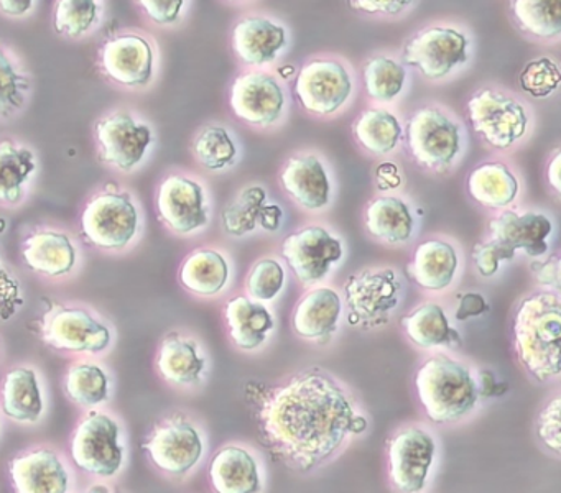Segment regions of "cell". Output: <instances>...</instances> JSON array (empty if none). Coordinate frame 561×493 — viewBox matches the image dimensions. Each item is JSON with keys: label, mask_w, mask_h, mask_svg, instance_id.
I'll list each match as a JSON object with an SVG mask.
<instances>
[{"label": "cell", "mask_w": 561, "mask_h": 493, "mask_svg": "<svg viewBox=\"0 0 561 493\" xmlns=\"http://www.w3.org/2000/svg\"><path fill=\"white\" fill-rule=\"evenodd\" d=\"M262 436L285 462L310 472L367 429L353 398L330 375L305 371L267 391L257 410Z\"/></svg>", "instance_id": "6da1fadb"}, {"label": "cell", "mask_w": 561, "mask_h": 493, "mask_svg": "<svg viewBox=\"0 0 561 493\" xmlns=\"http://www.w3.org/2000/svg\"><path fill=\"white\" fill-rule=\"evenodd\" d=\"M515 348L522 365L538 381L560 375L561 301L558 293L540 291L518 306L514 319Z\"/></svg>", "instance_id": "7a4b0ae2"}, {"label": "cell", "mask_w": 561, "mask_h": 493, "mask_svg": "<svg viewBox=\"0 0 561 493\" xmlns=\"http://www.w3.org/2000/svg\"><path fill=\"white\" fill-rule=\"evenodd\" d=\"M416 393L433 423H455L468 416L479 400L478 381L448 355L428 358L416 371Z\"/></svg>", "instance_id": "3957f363"}, {"label": "cell", "mask_w": 561, "mask_h": 493, "mask_svg": "<svg viewBox=\"0 0 561 493\" xmlns=\"http://www.w3.org/2000/svg\"><path fill=\"white\" fill-rule=\"evenodd\" d=\"M71 456L84 472L101 477L119 472L124 462L119 424L107 414L91 411L75 433Z\"/></svg>", "instance_id": "277c9868"}, {"label": "cell", "mask_w": 561, "mask_h": 493, "mask_svg": "<svg viewBox=\"0 0 561 493\" xmlns=\"http://www.w3.org/2000/svg\"><path fill=\"white\" fill-rule=\"evenodd\" d=\"M469 121L488 144L508 148L524 137L528 118L518 102L502 92L484 89L468 102Z\"/></svg>", "instance_id": "5b68a950"}, {"label": "cell", "mask_w": 561, "mask_h": 493, "mask_svg": "<svg viewBox=\"0 0 561 493\" xmlns=\"http://www.w3.org/2000/svg\"><path fill=\"white\" fill-rule=\"evenodd\" d=\"M83 232L101 249H123L137 233L139 216L127 194L103 193L94 197L83 217Z\"/></svg>", "instance_id": "8992f818"}, {"label": "cell", "mask_w": 561, "mask_h": 493, "mask_svg": "<svg viewBox=\"0 0 561 493\" xmlns=\"http://www.w3.org/2000/svg\"><path fill=\"white\" fill-rule=\"evenodd\" d=\"M436 444L428 431L419 426L399 431L389 443V475L400 493L425 489L435 460Z\"/></svg>", "instance_id": "52a82bcc"}, {"label": "cell", "mask_w": 561, "mask_h": 493, "mask_svg": "<svg viewBox=\"0 0 561 493\" xmlns=\"http://www.w3.org/2000/svg\"><path fill=\"white\" fill-rule=\"evenodd\" d=\"M410 151L426 168H446L459 151V128L438 108H420L407 127Z\"/></svg>", "instance_id": "ba28073f"}, {"label": "cell", "mask_w": 561, "mask_h": 493, "mask_svg": "<svg viewBox=\"0 0 561 493\" xmlns=\"http://www.w3.org/2000/svg\"><path fill=\"white\" fill-rule=\"evenodd\" d=\"M353 91L350 74L341 62L317 59L298 72L295 95L301 107L314 114H333Z\"/></svg>", "instance_id": "9c48e42d"}, {"label": "cell", "mask_w": 561, "mask_h": 493, "mask_svg": "<svg viewBox=\"0 0 561 493\" xmlns=\"http://www.w3.org/2000/svg\"><path fill=\"white\" fill-rule=\"evenodd\" d=\"M403 59L407 65L416 66L426 78H445L455 66L468 59V39L458 30L433 26L407 43Z\"/></svg>", "instance_id": "30bf717a"}, {"label": "cell", "mask_w": 561, "mask_h": 493, "mask_svg": "<svg viewBox=\"0 0 561 493\" xmlns=\"http://www.w3.org/2000/svg\"><path fill=\"white\" fill-rule=\"evenodd\" d=\"M282 253L298 279L310 285L328 275L331 263L340 262L343 246L323 227L311 226L288 236Z\"/></svg>", "instance_id": "8fae6325"}, {"label": "cell", "mask_w": 561, "mask_h": 493, "mask_svg": "<svg viewBox=\"0 0 561 493\" xmlns=\"http://www.w3.org/2000/svg\"><path fill=\"white\" fill-rule=\"evenodd\" d=\"M344 291L351 309L350 324L377 325L386 322V316L399 302L400 286L392 270H382L350 276Z\"/></svg>", "instance_id": "7c38bea8"}, {"label": "cell", "mask_w": 561, "mask_h": 493, "mask_svg": "<svg viewBox=\"0 0 561 493\" xmlns=\"http://www.w3.org/2000/svg\"><path fill=\"white\" fill-rule=\"evenodd\" d=\"M44 339L55 348L98 354L110 347L111 331L81 308H60L45 324Z\"/></svg>", "instance_id": "4fadbf2b"}, {"label": "cell", "mask_w": 561, "mask_h": 493, "mask_svg": "<svg viewBox=\"0 0 561 493\" xmlns=\"http://www.w3.org/2000/svg\"><path fill=\"white\" fill-rule=\"evenodd\" d=\"M98 140L106 163L129 171L139 164L152 144V131L126 112H117L98 124Z\"/></svg>", "instance_id": "5bb4252c"}, {"label": "cell", "mask_w": 561, "mask_h": 493, "mask_svg": "<svg viewBox=\"0 0 561 493\" xmlns=\"http://www.w3.org/2000/svg\"><path fill=\"white\" fill-rule=\"evenodd\" d=\"M144 447L149 450L150 459L159 469L173 475L190 472L205 450L196 427L182 420L159 427Z\"/></svg>", "instance_id": "9a60e30c"}, {"label": "cell", "mask_w": 561, "mask_h": 493, "mask_svg": "<svg viewBox=\"0 0 561 493\" xmlns=\"http://www.w3.org/2000/svg\"><path fill=\"white\" fill-rule=\"evenodd\" d=\"M157 209L163 222L180 233L193 232L208 223L203 187L190 177H167L160 184Z\"/></svg>", "instance_id": "2e32d148"}, {"label": "cell", "mask_w": 561, "mask_h": 493, "mask_svg": "<svg viewBox=\"0 0 561 493\" xmlns=\"http://www.w3.org/2000/svg\"><path fill=\"white\" fill-rule=\"evenodd\" d=\"M285 98L278 82L264 72H249L236 79L231 107L238 117L254 125H271L280 117Z\"/></svg>", "instance_id": "e0dca14e"}, {"label": "cell", "mask_w": 561, "mask_h": 493, "mask_svg": "<svg viewBox=\"0 0 561 493\" xmlns=\"http://www.w3.org/2000/svg\"><path fill=\"white\" fill-rule=\"evenodd\" d=\"M104 71L114 81L126 85H144L152 79L153 51L139 35H123L111 39L101 53Z\"/></svg>", "instance_id": "ac0fdd59"}, {"label": "cell", "mask_w": 561, "mask_h": 493, "mask_svg": "<svg viewBox=\"0 0 561 493\" xmlns=\"http://www.w3.org/2000/svg\"><path fill=\"white\" fill-rule=\"evenodd\" d=\"M492 240L505 249L525 250L528 255H543L548 250L547 237L551 233V222L543 214L514 213L507 210L489 223Z\"/></svg>", "instance_id": "d6986e66"}, {"label": "cell", "mask_w": 561, "mask_h": 493, "mask_svg": "<svg viewBox=\"0 0 561 493\" xmlns=\"http://www.w3.org/2000/svg\"><path fill=\"white\" fill-rule=\"evenodd\" d=\"M11 477L18 493H67L70 485L67 469L50 449L12 460Z\"/></svg>", "instance_id": "ffe728a7"}, {"label": "cell", "mask_w": 561, "mask_h": 493, "mask_svg": "<svg viewBox=\"0 0 561 493\" xmlns=\"http://www.w3.org/2000/svg\"><path fill=\"white\" fill-rule=\"evenodd\" d=\"M209 480L216 493H261L262 477L257 459L244 447L226 446L209 466Z\"/></svg>", "instance_id": "44dd1931"}, {"label": "cell", "mask_w": 561, "mask_h": 493, "mask_svg": "<svg viewBox=\"0 0 561 493\" xmlns=\"http://www.w3.org/2000/svg\"><path fill=\"white\" fill-rule=\"evenodd\" d=\"M282 184L307 209H321L330 200V180L317 157L291 158L282 171Z\"/></svg>", "instance_id": "7402d4cb"}, {"label": "cell", "mask_w": 561, "mask_h": 493, "mask_svg": "<svg viewBox=\"0 0 561 493\" xmlns=\"http://www.w3.org/2000/svg\"><path fill=\"white\" fill-rule=\"evenodd\" d=\"M285 43V28L261 16L241 20L234 28L236 53L248 65L274 61Z\"/></svg>", "instance_id": "603a6c76"}, {"label": "cell", "mask_w": 561, "mask_h": 493, "mask_svg": "<svg viewBox=\"0 0 561 493\" xmlns=\"http://www.w3.org/2000/svg\"><path fill=\"white\" fill-rule=\"evenodd\" d=\"M341 298L331 288L311 289L298 302L291 318L295 332L305 339H323L336 329Z\"/></svg>", "instance_id": "cb8c5ba5"}, {"label": "cell", "mask_w": 561, "mask_h": 493, "mask_svg": "<svg viewBox=\"0 0 561 493\" xmlns=\"http://www.w3.org/2000/svg\"><path fill=\"white\" fill-rule=\"evenodd\" d=\"M226 321L232 341L244 351L261 347L274 329V318L265 306L251 301L245 296H236L226 306Z\"/></svg>", "instance_id": "d4e9b609"}, {"label": "cell", "mask_w": 561, "mask_h": 493, "mask_svg": "<svg viewBox=\"0 0 561 493\" xmlns=\"http://www.w3.org/2000/svg\"><path fill=\"white\" fill-rule=\"evenodd\" d=\"M24 259L35 272L48 276H61L73 268L77 252L65 233L44 230L25 240Z\"/></svg>", "instance_id": "484cf974"}, {"label": "cell", "mask_w": 561, "mask_h": 493, "mask_svg": "<svg viewBox=\"0 0 561 493\" xmlns=\"http://www.w3.org/2000/svg\"><path fill=\"white\" fill-rule=\"evenodd\" d=\"M456 268L458 256L455 249L442 240L420 243L410 263L412 278L425 289H443L449 286Z\"/></svg>", "instance_id": "4316f807"}, {"label": "cell", "mask_w": 561, "mask_h": 493, "mask_svg": "<svg viewBox=\"0 0 561 493\" xmlns=\"http://www.w3.org/2000/svg\"><path fill=\"white\" fill-rule=\"evenodd\" d=\"M4 413L21 423H35L44 413V400L37 375L31 368H15L5 377Z\"/></svg>", "instance_id": "83f0119b"}, {"label": "cell", "mask_w": 561, "mask_h": 493, "mask_svg": "<svg viewBox=\"0 0 561 493\" xmlns=\"http://www.w3.org/2000/svg\"><path fill=\"white\" fill-rule=\"evenodd\" d=\"M402 328L413 344L420 347H443L459 344L458 331L449 325L448 318L442 306L426 302L409 316H403Z\"/></svg>", "instance_id": "f1b7e54d"}, {"label": "cell", "mask_w": 561, "mask_h": 493, "mask_svg": "<svg viewBox=\"0 0 561 493\" xmlns=\"http://www.w3.org/2000/svg\"><path fill=\"white\" fill-rule=\"evenodd\" d=\"M228 278V262L215 250L192 253L180 270V282L196 295H216L225 288Z\"/></svg>", "instance_id": "f546056e"}, {"label": "cell", "mask_w": 561, "mask_h": 493, "mask_svg": "<svg viewBox=\"0 0 561 493\" xmlns=\"http://www.w3.org/2000/svg\"><path fill=\"white\" fill-rule=\"evenodd\" d=\"M468 190L482 206L504 207L517 196L518 183L505 164L484 163L469 174Z\"/></svg>", "instance_id": "4dcf8cb0"}, {"label": "cell", "mask_w": 561, "mask_h": 493, "mask_svg": "<svg viewBox=\"0 0 561 493\" xmlns=\"http://www.w3.org/2000/svg\"><path fill=\"white\" fill-rule=\"evenodd\" d=\"M366 226L377 239L400 243L412 236L413 217L399 197H377L367 207Z\"/></svg>", "instance_id": "1f68e13d"}, {"label": "cell", "mask_w": 561, "mask_h": 493, "mask_svg": "<svg viewBox=\"0 0 561 493\" xmlns=\"http://www.w3.org/2000/svg\"><path fill=\"white\" fill-rule=\"evenodd\" d=\"M157 364L163 377L176 385L196 383L205 371V358L199 357L195 342L176 334L163 342Z\"/></svg>", "instance_id": "d6a6232c"}, {"label": "cell", "mask_w": 561, "mask_h": 493, "mask_svg": "<svg viewBox=\"0 0 561 493\" xmlns=\"http://www.w3.org/2000/svg\"><path fill=\"white\" fill-rule=\"evenodd\" d=\"M354 135L366 150L376 154L389 153L402 137V127L390 112L369 108L354 124Z\"/></svg>", "instance_id": "836d02e7"}, {"label": "cell", "mask_w": 561, "mask_h": 493, "mask_svg": "<svg viewBox=\"0 0 561 493\" xmlns=\"http://www.w3.org/2000/svg\"><path fill=\"white\" fill-rule=\"evenodd\" d=\"M35 170L34 154L27 148L0 145V199L15 203L21 199L22 184Z\"/></svg>", "instance_id": "e575fe53"}, {"label": "cell", "mask_w": 561, "mask_h": 493, "mask_svg": "<svg viewBox=\"0 0 561 493\" xmlns=\"http://www.w3.org/2000/svg\"><path fill=\"white\" fill-rule=\"evenodd\" d=\"M512 12L522 28L540 38L561 32V2L558 0H515Z\"/></svg>", "instance_id": "d590c367"}, {"label": "cell", "mask_w": 561, "mask_h": 493, "mask_svg": "<svg viewBox=\"0 0 561 493\" xmlns=\"http://www.w3.org/2000/svg\"><path fill=\"white\" fill-rule=\"evenodd\" d=\"M65 385H67L71 400L84 404V406L103 403L110 394L107 375L98 365H77L68 371Z\"/></svg>", "instance_id": "8d00e7d4"}, {"label": "cell", "mask_w": 561, "mask_h": 493, "mask_svg": "<svg viewBox=\"0 0 561 493\" xmlns=\"http://www.w3.org/2000/svg\"><path fill=\"white\" fill-rule=\"evenodd\" d=\"M364 79L370 98L377 101H392L402 91L405 69L393 59L379 56L367 62Z\"/></svg>", "instance_id": "74e56055"}, {"label": "cell", "mask_w": 561, "mask_h": 493, "mask_svg": "<svg viewBox=\"0 0 561 493\" xmlns=\"http://www.w3.org/2000/svg\"><path fill=\"white\" fill-rule=\"evenodd\" d=\"M195 153L203 167L218 171L234 161L236 145L226 128L209 125L196 138Z\"/></svg>", "instance_id": "f35d334b"}, {"label": "cell", "mask_w": 561, "mask_h": 493, "mask_svg": "<svg viewBox=\"0 0 561 493\" xmlns=\"http://www.w3.org/2000/svg\"><path fill=\"white\" fill-rule=\"evenodd\" d=\"M265 191L254 186L245 190L234 203L225 209V229L232 236H244L255 229L259 214L264 206Z\"/></svg>", "instance_id": "ab89813d"}, {"label": "cell", "mask_w": 561, "mask_h": 493, "mask_svg": "<svg viewBox=\"0 0 561 493\" xmlns=\"http://www.w3.org/2000/svg\"><path fill=\"white\" fill-rule=\"evenodd\" d=\"M98 5L91 0H61L55 13V28L61 35L80 36L96 22Z\"/></svg>", "instance_id": "60d3db41"}, {"label": "cell", "mask_w": 561, "mask_h": 493, "mask_svg": "<svg viewBox=\"0 0 561 493\" xmlns=\"http://www.w3.org/2000/svg\"><path fill=\"white\" fill-rule=\"evenodd\" d=\"M560 69L550 58H538L528 62L520 74V84L534 98H547L560 84Z\"/></svg>", "instance_id": "b9f144b4"}, {"label": "cell", "mask_w": 561, "mask_h": 493, "mask_svg": "<svg viewBox=\"0 0 561 493\" xmlns=\"http://www.w3.org/2000/svg\"><path fill=\"white\" fill-rule=\"evenodd\" d=\"M285 273L277 260L264 259L255 263L249 275V293L259 301H272L284 286Z\"/></svg>", "instance_id": "7bdbcfd3"}, {"label": "cell", "mask_w": 561, "mask_h": 493, "mask_svg": "<svg viewBox=\"0 0 561 493\" xmlns=\"http://www.w3.org/2000/svg\"><path fill=\"white\" fill-rule=\"evenodd\" d=\"M538 437L541 443L553 450L554 454L561 452L560 436V398H553L547 406L541 410L537 424Z\"/></svg>", "instance_id": "ee69618b"}, {"label": "cell", "mask_w": 561, "mask_h": 493, "mask_svg": "<svg viewBox=\"0 0 561 493\" xmlns=\"http://www.w3.org/2000/svg\"><path fill=\"white\" fill-rule=\"evenodd\" d=\"M515 252L499 245L494 240L488 243H478L472 250V259H474L476 268L479 270L482 276L495 275L499 270V263L502 260H512Z\"/></svg>", "instance_id": "f6af8a7d"}, {"label": "cell", "mask_w": 561, "mask_h": 493, "mask_svg": "<svg viewBox=\"0 0 561 493\" xmlns=\"http://www.w3.org/2000/svg\"><path fill=\"white\" fill-rule=\"evenodd\" d=\"M21 76L8 56L0 51V111L12 107L21 99Z\"/></svg>", "instance_id": "bcb514c9"}, {"label": "cell", "mask_w": 561, "mask_h": 493, "mask_svg": "<svg viewBox=\"0 0 561 493\" xmlns=\"http://www.w3.org/2000/svg\"><path fill=\"white\" fill-rule=\"evenodd\" d=\"M144 9L149 13L150 19L160 25L173 23L179 19L180 10L183 7V0H169V2H160V0H142Z\"/></svg>", "instance_id": "7dc6e473"}, {"label": "cell", "mask_w": 561, "mask_h": 493, "mask_svg": "<svg viewBox=\"0 0 561 493\" xmlns=\"http://www.w3.org/2000/svg\"><path fill=\"white\" fill-rule=\"evenodd\" d=\"M488 302L479 293H466V295L459 296L456 319L458 321H466V319L474 318V316L484 314V312H488Z\"/></svg>", "instance_id": "c3c4849f"}, {"label": "cell", "mask_w": 561, "mask_h": 493, "mask_svg": "<svg viewBox=\"0 0 561 493\" xmlns=\"http://www.w3.org/2000/svg\"><path fill=\"white\" fill-rule=\"evenodd\" d=\"M407 0H354L350 2L354 9L364 10V12H383V13H399L409 5Z\"/></svg>", "instance_id": "681fc988"}, {"label": "cell", "mask_w": 561, "mask_h": 493, "mask_svg": "<svg viewBox=\"0 0 561 493\" xmlns=\"http://www.w3.org/2000/svg\"><path fill=\"white\" fill-rule=\"evenodd\" d=\"M531 268L541 285L553 286L554 289H558L560 286V259L558 256H553L548 262L531 263Z\"/></svg>", "instance_id": "f907efd6"}, {"label": "cell", "mask_w": 561, "mask_h": 493, "mask_svg": "<svg viewBox=\"0 0 561 493\" xmlns=\"http://www.w3.org/2000/svg\"><path fill=\"white\" fill-rule=\"evenodd\" d=\"M400 174L393 163H382L377 168V183L382 190L387 187H397L400 184Z\"/></svg>", "instance_id": "816d5d0a"}, {"label": "cell", "mask_w": 561, "mask_h": 493, "mask_svg": "<svg viewBox=\"0 0 561 493\" xmlns=\"http://www.w3.org/2000/svg\"><path fill=\"white\" fill-rule=\"evenodd\" d=\"M280 217L282 209L277 204L262 206L261 214H259V223H261L264 229L277 230L278 226H280Z\"/></svg>", "instance_id": "f5cc1de1"}, {"label": "cell", "mask_w": 561, "mask_h": 493, "mask_svg": "<svg viewBox=\"0 0 561 493\" xmlns=\"http://www.w3.org/2000/svg\"><path fill=\"white\" fill-rule=\"evenodd\" d=\"M34 2L32 0H22V2H15V0H11V2H0V10L2 12L9 13V15H22V13L28 12L32 9Z\"/></svg>", "instance_id": "db71d44e"}, {"label": "cell", "mask_w": 561, "mask_h": 493, "mask_svg": "<svg viewBox=\"0 0 561 493\" xmlns=\"http://www.w3.org/2000/svg\"><path fill=\"white\" fill-rule=\"evenodd\" d=\"M560 151L554 153L553 160H551L550 167H548V181H550L551 186H553L554 191L560 193L561 184H560Z\"/></svg>", "instance_id": "11a10c76"}, {"label": "cell", "mask_w": 561, "mask_h": 493, "mask_svg": "<svg viewBox=\"0 0 561 493\" xmlns=\"http://www.w3.org/2000/svg\"><path fill=\"white\" fill-rule=\"evenodd\" d=\"M481 383H478L479 394H485V397H491V394L495 393V378L491 371H481Z\"/></svg>", "instance_id": "9f6ffc18"}, {"label": "cell", "mask_w": 561, "mask_h": 493, "mask_svg": "<svg viewBox=\"0 0 561 493\" xmlns=\"http://www.w3.org/2000/svg\"><path fill=\"white\" fill-rule=\"evenodd\" d=\"M84 493H111V492H110V489H107V486L94 485V486H91L90 490H87V492H84Z\"/></svg>", "instance_id": "6f0895ef"}]
</instances>
